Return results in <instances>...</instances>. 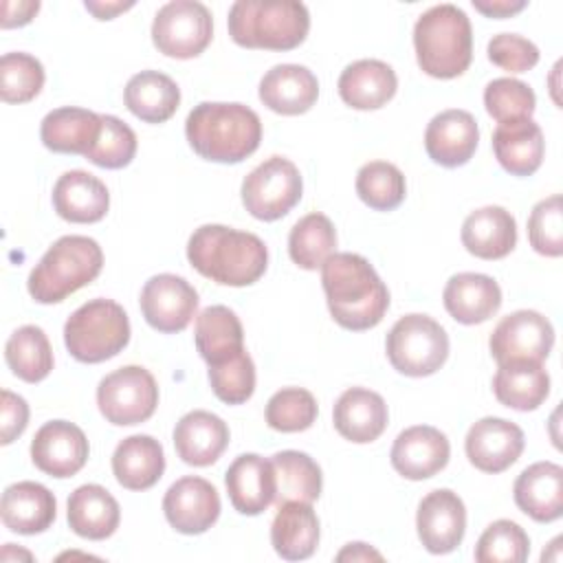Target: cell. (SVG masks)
<instances>
[{
    "label": "cell",
    "mask_w": 563,
    "mask_h": 563,
    "mask_svg": "<svg viewBox=\"0 0 563 563\" xmlns=\"http://www.w3.org/2000/svg\"><path fill=\"white\" fill-rule=\"evenodd\" d=\"M554 345L552 323L537 310H517L504 317L488 341L497 363L537 361L543 363Z\"/></svg>",
    "instance_id": "obj_12"
},
{
    "label": "cell",
    "mask_w": 563,
    "mask_h": 563,
    "mask_svg": "<svg viewBox=\"0 0 563 563\" xmlns=\"http://www.w3.org/2000/svg\"><path fill=\"white\" fill-rule=\"evenodd\" d=\"M446 312L464 325L488 321L501 306L499 284L482 273L453 275L442 292Z\"/></svg>",
    "instance_id": "obj_27"
},
{
    "label": "cell",
    "mask_w": 563,
    "mask_h": 563,
    "mask_svg": "<svg viewBox=\"0 0 563 563\" xmlns=\"http://www.w3.org/2000/svg\"><path fill=\"white\" fill-rule=\"evenodd\" d=\"M163 512L176 532L202 534L220 517V495L205 477L187 475L167 488Z\"/></svg>",
    "instance_id": "obj_14"
},
{
    "label": "cell",
    "mask_w": 563,
    "mask_h": 563,
    "mask_svg": "<svg viewBox=\"0 0 563 563\" xmlns=\"http://www.w3.org/2000/svg\"><path fill=\"white\" fill-rule=\"evenodd\" d=\"M211 37V11L196 0H172L156 11L152 22V42L167 57H198Z\"/></svg>",
    "instance_id": "obj_11"
},
{
    "label": "cell",
    "mask_w": 563,
    "mask_h": 563,
    "mask_svg": "<svg viewBox=\"0 0 563 563\" xmlns=\"http://www.w3.org/2000/svg\"><path fill=\"white\" fill-rule=\"evenodd\" d=\"M385 350L396 372L413 378L431 376L449 356V336L435 319L413 312L391 325Z\"/></svg>",
    "instance_id": "obj_8"
},
{
    "label": "cell",
    "mask_w": 563,
    "mask_h": 563,
    "mask_svg": "<svg viewBox=\"0 0 563 563\" xmlns=\"http://www.w3.org/2000/svg\"><path fill=\"white\" fill-rule=\"evenodd\" d=\"M451 444L446 435L429 424H416L398 433L389 460L407 479H429L449 464Z\"/></svg>",
    "instance_id": "obj_18"
},
{
    "label": "cell",
    "mask_w": 563,
    "mask_h": 563,
    "mask_svg": "<svg viewBox=\"0 0 563 563\" xmlns=\"http://www.w3.org/2000/svg\"><path fill=\"white\" fill-rule=\"evenodd\" d=\"M191 150L211 163H242L262 141V121L244 103L202 101L185 121Z\"/></svg>",
    "instance_id": "obj_3"
},
{
    "label": "cell",
    "mask_w": 563,
    "mask_h": 563,
    "mask_svg": "<svg viewBox=\"0 0 563 563\" xmlns=\"http://www.w3.org/2000/svg\"><path fill=\"white\" fill-rule=\"evenodd\" d=\"M0 398V444H11L29 424V405L9 389H2Z\"/></svg>",
    "instance_id": "obj_50"
},
{
    "label": "cell",
    "mask_w": 563,
    "mask_h": 563,
    "mask_svg": "<svg viewBox=\"0 0 563 563\" xmlns=\"http://www.w3.org/2000/svg\"><path fill=\"white\" fill-rule=\"evenodd\" d=\"M462 244L479 260H501L517 244V222L504 207L475 209L462 222Z\"/></svg>",
    "instance_id": "obj_28"
},
{
    "label": "cell",
    "mask_w": 563,
    "mask_h": 563,
    "mask_svg": "<svg viewBox=\"0 0 563 563\" xmlns=\"http://www.w3.org/2000/svg\"><path fill=\"white\" fill-rule=\"evenodd\" d=\"M550 548H552L550 552H545V550H543V554H541V561H552V559H554V561H561V554L556 552V550L561 548V537H556V539L550 543Z\"/></svg>",
    "instance_id": "obj_55"
},
{
    "label": "cell",
    "mask_w": 563,
    "mask_h": 563,
    "mask_svg": "<svg viewBox=\"0 0 563 563\" xmlns=\"http://www.w3.org/2000/svg\"><path fill=\"white\" fill-rule=\"evenodd\" d=\"M229 35L238 46L292 51L310 29V13L297 0H238L229 9Z\"/></svg>",
    "instance_id": "obj_5"
},
{
    "label": "cell",
    "mask_w": 563,
    "mask_h": 563,
    "mask_svg": "<svg viewBox=\"0 0 563 563\" xmlns=\"http://www.w3.org/2000/svg\"><path fill=\"white\" fill-rule=\"evenodd\" d=\"M402 172L387 161L365 163L356 174V194L374 211H391L405 200Z\"/></svg>",
    "instance_id": "obj_41"
},
{
    "label": "cell",
    "mask_w": 563,
    "mask_h": 563,
    "mask_svg": "<svg viewBox=\"0 0 563 563\" xmlns=\"http://www.w3.org/2000/svg\"><path fill=\"white\" fill-rule=\"evenodd\" d=\"M57 515L55 495L37 482H18L4 488L0 517L4 528L18 534H40L48 530Z\"/></svg>",
    "instance_id": "obj_25"
},
{
    "label": "cell",
    "mask_w": 563,
    "mask_h": 563,
    "mask_svg": "<svg viewBox=\"0 0 563 563\" xmlns=\"http://www.w3.org/2000/svg\"><path fill=\"white\" fill-rule=\"evenodd\" d=\"M336 561H383V554L369 548L367 543H347L339 554Z\"/></svg>",
    "instance_id": "obj_53"
},
{
    "label": "cell",
    "mask_w": 563,
    "mask_h": 563,
    "mask_svg": "<svg viewBox=\"0 0 563 563\" xmlns=\"http://www.w3.org/2000/svg\"><path fill=\"white\" fill-rule=\"evenodd\" d=\"M165 471V453L152 435L123 438L112 453V473L117 482L128 490L152 488Z\"/></svg>",
    "instance_id": "obj_32"
},
{
    "label": "cell",
    "mask_w": 563,
    "mask_h": 563,
    "mask_svg": "<svg viewBox=\"0 0 563 563\" xmlns=\"http://www.w3.org/2000/svg\"><path fill=\"white\" fill-rule=\"evenodd\" d=\"M488 59L508 73H526L537 66L539 48L517 33H497L488 42Z\"/></svg>",
    "instance_id": "obj_49"
},
{
    "label": "cell",
    "mask_w": 563,
    "mask_h": 563,
    "mask_svg": "<svg viewBox=\"0 0 563 563\" xmlns=\"http://www.w3.org/2000/svg\"><path fill=\"white\" fill-rule=\"evenodd\" d=\"M528 554L530 539L526 530L510 519L493 521L475 545L477 563H523Z\"/></svg>",
    "instance_id": "obj_44"
},
{
    "label": "cell",
    "mask_w": 563,
    "mask_h": 563,
    "mask_svg": "<svg viewBox=\"0 0 563 563\" xmlns=\"http://www.w3.org/2000/svg\"><path fill=\"white\" fill-rule=\"evenodd\" d=\"M44 66L29 53H4L0 59V95L7 103H26L44 86Z\"/></svg>",
    "instance_id": "obj_43"
},
{
    "label": "cell",
    "mask_w": 563,
    "mask_h": 563,
    "mask_svg": "<svg viewBox=\"0 0 563 563\" xmlns=\"http://www.w3.org/2000/svg\"><path fill=\"white\" fill-rule=\"evenodd\" d=\"M484 106L497 123H508L532 119L537 97L528 84L512 77H499L484 88Z\"/></svg>",
    "instance_id": "obj_46"
},
{
    "label": "cell",
    "mask_w": 563,
    "mask_h": 563,
    "mask_svg": "<svg viewBox=\"0 0 563 563\" xmlns=\"http://www.w3.org/2000/svg\"><path fill=\"white\" fill-rule=\"evenodd\" d=\"M196 350L207 365H218L244 350V330L238 314L227 306H209L196 317Z\"/></svg>",
    "instance_id": "obj_37"
},
{
    "label": "cell",
    "mask_w": 563,
    "mask_h": 563,
    "mask_svg": "<svg viewBox=\"0 0 563 563\" xmlns=\"http://www.w3.org/2000/svg\"><path fill=\"white\" fill-rule=\"evenodd\" d=\"M523 444V431L515 422L486 416L471 424L464 451L475 468L484 473H501L519 460Z\"/></svg>",
    "instance_id": "obj_17"
},
{
    "label": "cell",
    "mask_w": 563,
    "mask_h": 563,
    "mask_svg": "<svg viewBox=\"0 0 563 563\" xmlns=\"http://www.w3.org/2000/svg\"><path fill=\"white\" fill-rule=\"evenodd\" d=\"M68 526L75 534L101 541L114 534L121 521L119 501L99 484H84L68 497Z\"/></svg>",
    "instance_id": "obj_33"
},
{
    "label": "cell",
    "mask_w": 563,
    "mask_h": 563,
    "mask_svg": "<svg viewBox=\"0 0 563 563\" xmlns=\"http://www.w3.org/2000/svg\"><path fill=\"white\" fill-rule=\"evenodd\" d=\"M187 260L202 277L240 288L264 275L268 251L255 233L224 224H202L187 242Z\"/></svg>",
    "instance_id": "obj_2"
},
{
    "label": "cell",
    "mask_w": 563,
    "mask_h": 563,
    "mask_svg": "<svg viewBox=\"0 0 563 563\" xmlns=\"http://www.w3.org/2000/svg\"><path fill=\"white\" fill-rule=\"evenodd\" d=\"M53 207L66 222L90 224L108 213L110 194L97 176L84 169H70L53 187Z\"/></svg>",
    "instance_id": "obj_26"
},
{
    "label": "cell",
    "mask_w": 563,
    "mask_h": 563,
    "mask_svg": "<svg viewBox=\"0 0 563 563\" xmlns=\"http://www.w3.org/2000/svg\"><path fill=\"white\" fill-rule=\"evenodd\" d=\"M271 543L286 561L310 559L319 545V517L306 501H286L277 506L271 526Z\"/></svg>",
    "instance_id": "obj_34"
},
{
    "label": "cell",
    "mask_w": 563,
    "mask_h": 563,
    "mask_svg": "<svg viewBox=\"0 0 563 563\" xmlns=\"http://www.w3.org/2000/svg\"><path fill=\"white\" fill-rule=\"evenodd\" d=\"M123 101L136 119L145 123H165L178 110L180 90L169 75L141 70L125 84Z\"/></svg>",
    "instance_id": "obj_36"
},
{
    "label": "cell",
    "mask_w": 563,
    "mask_h": 563,
    "mask_svg": "<svg viewBox=\"0 0 563 563\" xmlns=\"http://www.w3.org/2000/svg\"><path fill=\"white\" fill-rule=\"evenodd\" d=\"M158 385L141 365H125L103 376L97 387L101 416L117 427L141 424L156 411Z\"/></svg>",
    "instance_id": "obj_10"
},
{
    "label": "cell",
    "mask_w": 563,
    "mask_h": 563,
    "mask_svg": "<svg viewBox=\"0 0 563 563\" xmlns=\"http://www.w3.org/2000/svg\"><path fill=\"white\" fill-rule=\"evenodd\" d=\"M477 141L479 128L475 117L457 108L435 114L424 130V150L442 167L466 165L477 150Z\"/></svg>",
    "instance_id": "obj_19"
},
{
    "label": "cell",
    "mask_w": 563,
    "mask_h": 563,
    "mask_svg": "<svg viewBox=\"0 0 563 563\" xmlns=\"http://www.w3.org/2000/svg\"><path fill=\"white\" fill-rule=\"evenodd\" d=\"M530 246L545 257H559L563 253V207L561 196L539 200L528 218Z\"/></svg>",
    "instance_id": "obj_48"
},
{
    "label": "cell",
    "mask_w": 563,
    "mask_h": 563,
    "mask_svg": "<svg viewBox=\"0 0 563 563\" xmlns=\"http://www.w3.org/2000/svg\"><path fill=\"white\" fill-rule=\"evenodd\" d=\"M229 444L227 422L205 409L185 413L174 427V446L178 457L189 466L213 464Z\"/></svg>",
    "instance_id": "obj_24"
},
{
    "label": "cell",
    "mask_w": 563,
    "mask_h": 563,
    "mask_svg": "<svg viewBox=\"0 0 563 563\" xmlns=\"http://www.w3.org/2000/svg\"><path fill=\"white\" fill-rule=\"evenodd\" d=\"M493 152L508 174L530 176L543 163V132L532 119L499 123L493 132Z\"/></svg>",
    "instance_id": "obj_31"
},
{
    "label": "cell",
    "mask_w": 563,
    "mask_h": 563,
    "mask_svg": "<svg viewBox=\"0 0 563 563\" xmlns=\"http://www.w3.org/2000/svg\"><path fill=\"white\" fill-rule=\"evenodd\" d=\"M473 7L486 18H510L528 7L526 0H473Z\"/></svg>",
    "instance_id": "obj_52"
},
{
    "label": "cell",
    "mask_w": 563,
    "mask_h": 563,
    "mask_svg": "<svg viewBox=\"0 0 563 563\" xmlns=\"http://www.w3.org/2000/svg\"><path fill=\"white\" fill-rule=\"evenodd\" d=\"M90 446L84 431L68 420H51L37 429L31 442L33 464L51 477H70L88 460Z\"/></svg>",
    "instance_id": "obj_16"
},
{
    "label": "cell",
    "mask_w": 563,
    "mask_h": 563,
    "mask_svg": "<svg viewBox=\"0 0 563 563\" xmlns=\"http://www.w3.org/2000/svg\"><path fill=\"white\" fill-rule=\"evenodd\" d=\"M413 48L418 66L429 77H460L473 59V31L468 15L451 2L427 9L416 20Z\"/></svg>",
    "instance_id": "obj_4"
},
{
    "label": "cell",
    "mask_w": 563,
    "mask_h": 563,
    "mask_svg": "<svg viewBox=\"0 0 563 563\" xmlns=\"http://www.w3.org/2000/svg\"><path fill=\"white\" fill-rule=\"evenodd\" d=\"M275 471V501L277 506L286 501L312 504L321 495L323 477L319 464L301 451H279L271 457Z\"/></svg>",
    "instance_id": "obj_38"
},
{
    "label": "cell",
    "mask_w": 563,
    "mask_h": 563,
    "mask_svg": "<svg viewBox=\"0 0 563 563\" xmlns=\"http://www.w3.org/2000/svg\"><path fill=\"white\" fill-rule=\"evenodd\" d=\"M319 407L314 396L303 387H284L266 402V424L282 433H297L312 427Z\"/></svg>",
    "instance_id": "obj_42"
},
{
    "label": "cell",
    "mask_w": 563,
    "mask_h": 563,
    "mask_svg": "<svg viewBox=\"0 0 563 563\" xmlns=\"http://www.w3.org/2000/svg\"><path fill=\"white\" fill-rule=\"evenodd\" d=\"M303 180L297 165L284 156H271L242 180V205L264 222L284 218L299 200Z\"/></svg>",
    "instance_id": "obj_9"
},
{
    "label": "cell",
    "mask_w": 563,
    "mask_h": 563,
    "mask_svg": "<svg viewBox=\"0 0 563 563\" xmlns=\"http://www.w3.org/2000/svg\"><path fill=\"white\" fill-rule=\"evenodd\" d=\"M9 369L24 383H40L53 369V350L40 325L18 328L4 345Z\"/></svg>",
    "instance_id": "obj_39"
},
{
    "label": "cell",
    "mask_w": 563,
    "mask_h": 563,
    "mask_svg": "<svg viewBox=\"0 0 563 563\" xmlns=\"http://www.w3.org/2000/svg\"><path fill=\"white\" fill-rule=\"evenodd\" d=\"M319 97V81L314 73L299 64H277L260 81L262 103L286 117L308 112Z\"/></svg>",
    "instance_id": "obj_23"
},
{
    "label": "cell",
    "mask_w": 563,
    "mask_h": 563,
    "mask_svg": "<svg viewBox=\"0 0 563 563\" xmlns=\"http://www.w3.org/2000/svg\"><path fill=\"white\" fill-rule=\"evenodd\" d=\"M139 301L145 321L163 334L183 332L198 310L196 288L187 279L172 273L150 277Z\"/></svg>",
    "instance_id": "obj_13"
},
{
    "label": "cell",
    "mask_w": 563,
    "mask_h": 563,
    "mask_svg": "<svg viewBox=\"0 0 563 563\" xmlns=\"http://www.w3.org/2000/svg\"><path fill=\"white\" fill-rule=\"evenodd\" d=\"M493 391L501 405L517 411H532L548 398L550 376L537 361L499 363Z\"/></svg>",
    "instance_id": "obj_35"
},
{
    "label": "cell",
    "mask_w": 563,
    "mask_h": 563,
    "mask_svg": "<svg viewBox=\"0 0 563 563\" xmlns=\"http://www.w3.org/2000/svg\"><path fill=\"white\" fill-rule=\"evenodd\" d=\"M136 154L134 130L112 114H101V132L86 158L103 169H121L132 163Z\"/></svg>",
    "instance_id": "obj_45"
},
{
    "label": "cell",
    "mask_w": 563,
    "mask_h": 563,
    "mask_svg": "<svg viewBox=\"0 0 563 563\" xmlns=\"http://www.w3.org/2000/svg\"><path fill=\"white\" fill-rule=\"evenodd\" d=\"M515 504L539 523L563 515V468L554 462H534L519 473L512 486Z\"/></svg>",
    "instance_id": "obj_21"
},
{
    "label": "cell",
    "mask_w": 563,
    "mask_h": 563,
    "mask_svg": "<svg viewBox=\"0 0 563 563\" xmlns=\"http://www.w3.org/2000/svg\"><path fill=\"white\" fill-rule=\"evenodd\" d=\"M339 95L354 110L383 108L398 88V77L387 62L358 59L339 75Z\"/></svg>",
    "instance_id": "obj_29"
},
{
    "label": "cell",
    "mask_w": 563,
    "mask_h": 563,
    "mask_svg": "<svg viewBox=\"0 0 563 563\" xmlns=\"http://www.w3.org/2000/svg\"><path fill=\"white\" fill-rule=\"evenodd\" d=\"M231 506L240 515L255 517L275 501V471L273 462L257 453L238 455L224 475Z\"/></svg>",
    "instance_id": "obj_20"
},
{
    "label": "cell",
    "mask_w": 563,
    "mask_h": 563,
    "mask_svg": "<svg viewBox=\"0 0 563 563\" xmlns=\"http://www.w3.org/2000/svg\"><path fill=\"white\" fill-rule=\"evenodd\" d=\"M418 539L431 554L453 552L466 532V508L457 493L449 488L431 490L422 497L416 515Z\"/></svg>",
    "instance_id": "obj_15"
},
{
    "label": "cell",
    "mask_w": 563,
    "mask_h": 563,
    "mask_svg": "<svg viewBox=\"0 0 563 563\" xmlns=\"http://www.w3.org/2000/svg\"><path fill=\"white\" fill-rule=\"evenodd\" d=\"M332 420L341 438L367 444L383 435L389 411L380 394L365 387H350L334 402Z\"/></svg>",
    "instance_id": "obj_22"
},
{
    "label": "cell",
    "mask_w": 563,
    "mask_h": 563,
    "mask_svg": "<svg viewBox=\"0 0 563 563\" xmlns=\"http://www.w3.org/2000/svg\"><path fill=\"white\" fill-rule=\"evenodd\" d=\"M209 383L213 394L227 405H242L255 391V365L246 350L233 358L209 365Z\"/></svg>",
    "instance_id": "obj_47"
},
{
    "label": "cell",
    "mask_w": 563,
    "mask_h": 563,
    "mask_svg": "<svg viewBox=\"0 0 563 563\" xmlns=\"http://www.w3.org/2000/svg\"><path fill=\"white\" fill-rule=\"evenodd\" d=\"M321 284L332 319L345 330L378 325L389 308V290L358 253H334L321 266Z\"/></svg>",
    "instance_id": "obj_1"
},
{
    "label": "cell",
    "mask_w": 563,
    "mask_h": 563,
    "mask_svg": "<svg viewBox=\"0 0 563 563\" xmlns=\"http://www.w3.org/2000/svg\"><path fill=\"white\" fill-rule=\"evenodd\" d=\"M130 341L125 310L106 297L79 306L64 325V343L79 363H101L117 356Z\"/></svg>",
    "instance_id": "obj_7"
},
{
    "label": "cell",
    "mask_w": 563,
    "mask_h": 563,
    "mask_svg": "<svg viewBox=\"0 0 563 563\" xmlns=\"http://www.w3.org/2000/svg\"><path fill=\"white\" fill-rule=\"evenodd\" d=\"M336 249V231L328 216L308 213L295 222L288 235L290 260L306 271H317Z\"/></svg>",
    "instance_id": "obj_40"
},
{
    "label": "cell",
    "mask_w": 563,
    "mask_h": 563,
    "mask_svg": "<svg viewBox=\"0 0 563 563\" xmlns=\"http://www.w3.org/2000/svg\"><path fill=\"white\" fill-rule=\"evenodd\" d=\"M103 266V251L88 235H64L42 255L26 288L37 303H59L90 284Z\"/></svg>",
    "instance_id": "obj_6"
},
{
    "label": "cell",
    "mask_w": 563,
    "mask_h": 563,
    "mask_svg": "<svg viewBox=\"0 0 563 563\" xmlns=\"http://www.w3.org/2000/svg\"><path fill=\"white\" fill-rule=\"evenodd\" d=\"M40 11V2L37 0H4L2 2V29H13V26H24L29 24L35 13Z\"/></svg>",
    "instance_id": "obj_51"
},
{
    "label": "cell",
    "mask_w": 563,
    "mask_h": 563,
    "mask_svg": "<svg viewBox=\"0 0 563 563\" xmlns=\"http://www.w3.org/2000/svg\"><path fill=\"white\" fill-rule=\"evenodd\" d=\"M99 132L101 114L75 106L51 110L40 125V139L44 147L57 154L86 156L88 150L95 145Z\"/></svg>",
    "instance_id": "obj_30"
},
{
    "label": "cell",
    "mask_w": 563,
    "mask_h": 563,
    "mask_svg": "<svg viewBox=\"0 0 563 563\" xmlns=\"http://www.w3.org/2000/svg\"><path fill=\"white\" fill-rule=\"evenodd\" d=\"M84 7L97 18V20H112L114 15L128 11L134 7V2H95V0H86Z\"/></svg>",
    "instance_id": "obj_54"
}]
</instances>
